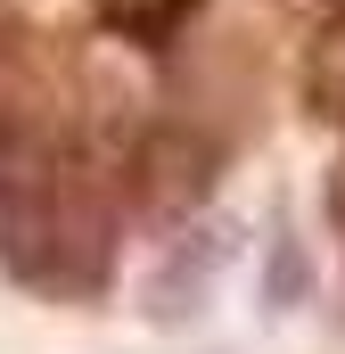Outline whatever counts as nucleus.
<instances>
[{"label": "nucleus", "mask_w": 345, "mask_h": 354, "mask_svg": "<svg viewBox=\"0 0 345 354\" xmlns=\"http://www.w3.org/2000/svg\"><path fill=\"white\" fill-rule=\"evenodd\" d=\"M230 256H239V223H230V214H189V223H172L165 256H157L148 280H140V313H148L157 330L197 322V313H206V297L222 288Z\"/></svg>", "instance_id": "3"}, {"label": "nucleus", "mask_w": 345, "mask_h": 354, "mask_svg": "<svg viewBox=\"0 0 345 354\" xmlns=\"http://www.w3.org/2000/svg\"><path fill=\"white\" fill-rule=\"evenodd\" d=\"M222 157H230L222 132H206L189 115H148L132 132L124 165H115L124 214H140V223H189V214H206L214 189H222Z\"/></svg>", "instance_id": "2"}, {"label": "nucleus", "mask_w": 345, "mask_h": 354, "mask_svg": "<svg viewBox=\"0 0 345 354\" xmlns=\"http://www.w3.org/2000/svg\"><path fill=\"white\" fill-rule=\"evenodd\" d=\"M321 206H329V231L345 239V157L329 165V198H321Z\"/></svg>", "instance_id": "6"}, {"label": "nucleus", "mask_w": 345, "mask_h": 354, "mask_svg": "<svg viewBox=\"0 0 345 354\" xmlns=\"http://www.w3.org/2000/svg\"><path fill=\"white\" fill-rule=\"evenodd\" d=\"M124 189L90 149L0 189V280L41 305H99L124 272Z\"/></svg>", "instance_id": "1"}, {"label": "nucleus", "mask_w": 345, "mask_h": 354, "mask_svg": "<svg viewBox=\"0 0 345 354\" xmlns=\"http://www.w3.org/2000/svg\"><path fill=\"white\" fill-rule=\"evenodd\" d=\"M313 297V256H304V239L279 223L271 231V264H263V313H296Z\"/></svg>", "instance_id": "5"}, {"label": "nucleus", "mask_w": 345, "mask_h": 354, "mask_svg": "<svg viewBox=\"0 0 345 354\" xmlns=\"http://www.w3.org/2000/svg\"><path fill=\"white\" fill-rule=\"evenodd\" d=\"M296 91H304V115L313 124H337L345 132V0L321 8V25L304 41V66H296Z\"/></svg>", "instance_id": "4"}]
</instances>
